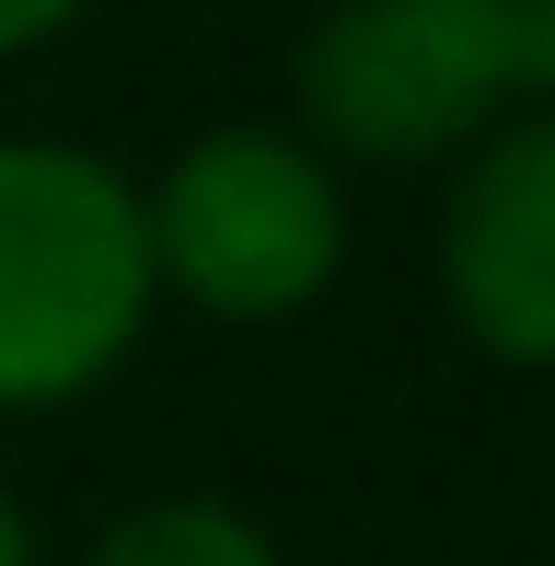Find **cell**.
I'll return each mask as SVG.
<instances>
[{
    "label": "cell",
    "mask_w": 555,
    "mask_h": 566,
    "mask_svg": "<svg viewBox=\"0 0 555 566\" xmlns=\"http://www.w3.org/2000/svg\"><path fill=\"white\" fill-rule=\"evenodd\" d=\"M139 220H150V277H174L186 301H209L232 324L301 313L347 254V209L324 186V163L301 139H278V127L197 139Z\"/></svg>",
    "instance_id": "3957f363"
},
{
    "label": "cell",
    "mask_w": 555,
    "mask_h": 566,
    "mask_svg": "<svg viewBox=\"0 0 555 566\" xmlns=\"http://www.w3.org/2000/svg\"><path fill=\"white\" fill-rule=\"evenodd\" d=\"M301 105L336 150L417 163L474 139L498 105H555L544 0H336L301 35Z\"/></svg>",
    "instance_id": "6da1fadb"
},
{
    "label": "cell",
    "mask_w": 555,
    "mask_h": 566,
    "mask_svg": "<svg viewBox=\"0 0 555 566\" xmlns=\"http://www.w3.org/2000/svg\"><path fill=\"white\" fill-rule=\"evenodd\" d=\"M93 566H278L266 532L243 521V509H209V497H174V509H139V521H116Z\"/></svg>",
    "instance_id": "5b68a950"
},
{
    "label": "cell",
    "mask_w": 555,
    "mask_h": 566,
    "mask_svg": "<svg viewBox=\"0 0 555 566\" xmlns=\"http://www.w3.org/2000/svg\"><path fill=\"white\" fill-rule=\"evenodd\" d=\"M451 313L498 358L555 370V105L486 139V163L451 186Z\"/></svg>",
    "instance_id": "277c9868"
},
{
    "label": "cell",
    "mask_w": 555,
    "mask_h": 566,
    "mask_svg": "<svg viewBox=\"0 0 555 566\" xmlns=\"http://www.w3.org/2000/svg\"><path fill=\"white\" fill-rule=\"evenodd\" d=\"M544 12H555V0H544Z\"/></svg>",
    "instance_id": "ba28073f"
},
{
    "label": "cell",
    "mask_w": 555,
    "mask_h": 566,
    "mask_svg": "<svg viewBox=\"0 0 555 566\" xmlns=\"http://www.w3.org/2000/svg\"><path fill=\"white\" fill-rule=\"evenodd\" d=\"M0 566H35V544H23V509L0 497Z\"/></svg>",
    "instance_id": "52a82bcc"
},
{
    "label": "cell",
    "mask_w": 555,
    "mask_h": 566,
    "mask_svg": "<svg viewBox=\"0 0 555 566\" xmlns=\"http://www.w3.org/2000/svg\"><path fill=\"white\" fill-rule=\"evenodd\" d=\"M150 220L93 150L0 139V405H59L150 313Z\"/></svg>",
    "instance_id": "7a4b0ae2"
},
{
    "label": "cell",
    "mask_w": 555,
    "mask_h": 566,
    "mask_svg": "<svg viewBox=\"0 0 555 566\" xmlns=\"http://www.w3.org/2000/svg\"><path fill=\"white\" fill-rule=\"evenodd\" d=\"M70 12H82V0H0V59H12V46H35V35H59Z\"/></svg>",
    "instance_id": "8992f818"
}]
</instances>
